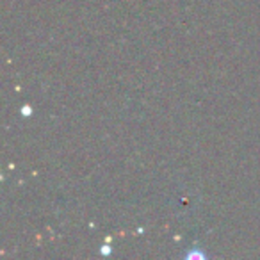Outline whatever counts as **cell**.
I'll return each mask as SVG.
<instances>
[{"label": "cell", "mask_w": 260, "mask_h": 260, "mask_svg": "<svg viewBox=\"0 0 260 260\" xmlns=\"http://www.w3.org/2000/svg\"><path fill=\"white\" fill-rule=\"evenodd\" d=\"M23 114H30V109L29 107H23Z\"/></svg>", "instance_id": "7a4b0ae2"}, {"label": "cell", "mask_w": 260, "mask_h": 260, "mask_svg": "<svg viewBox=\"0 0 260 260\" xmlns=\"http://www.w3.org/2000/svg\"><path fill=\"white\" fill-rule=\"evenodd\" d=\"M187 258H203V253H198V251H194V253H189V255H187Z\"/></svg>", "instance_id": "6da1fadb"}]
</instances>
